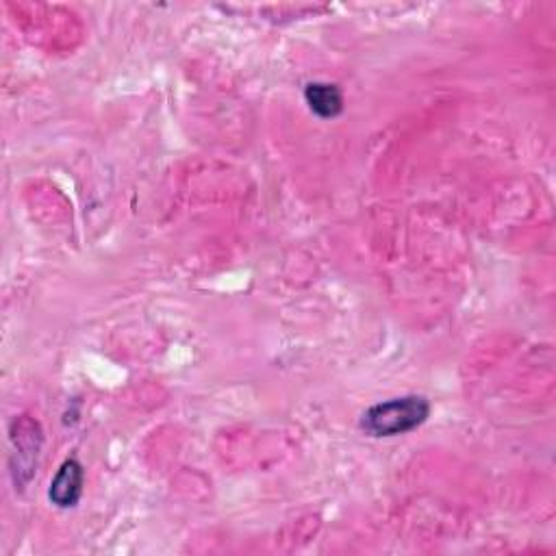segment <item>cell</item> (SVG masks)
I'll list each match as a JSON object with an SVG mask.
<instances>
[{
	"instance_id": "cell-3",
	"label": "cell",
	"mask_w": 556,
	"mask_h": 556,
	"mask_svg": "<svg viewBox=\"0 0 556 556\" xmlns=\"http://www.w3.org/2000/svg\"><path fill=\"white\" fill-rule=\"evenodd\" d=\"M305 98L311 111L318 113L320 118H335L344 109V96H341L339 87L331 83H309Z\"/></svg>"
},
{
	"instance_id": "cell-1",
	"label": "cell",
	"mask_w": 556,
	"mask_h": 556,
	"mask_svg": "<svg viewBox=\"0 0 556 556\" xmlns=\"http://www.w3.org/2000/svg\"><path fill=\"white\" fill-rule=\"evenodd\" d=\"M428 413H431V407H428L426 398L404 396L374 404L372 409L363 413L361 426L372 437H396L422 426Z\"/></svg>"
},
{
	"instance_id": "cell-2",
	"label": "cell",
	"mask_w": 556,
	"mask_h": 556,
	"mask_svg": "<svg viewBox=\"0 0 556 556\" xmlns=\"http://www.w3.org/2000/svg\"><path fill=\"white\" fill-rule=\"evenodd\" d=\"M83 494V467L77 459H70L59 467L57 476L50 483L48 498L61 509L74 507Z\"/></svg>"
}]
</instances>
